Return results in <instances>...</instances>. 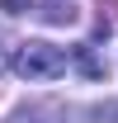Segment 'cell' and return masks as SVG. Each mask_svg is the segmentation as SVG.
Listing matches in <instances>:
<instances>
[{"label": "cell", "mask_w": 118, "mask_h": 123, "mask_svg": "<svg viewBox=\"0 0 118 123\" xmlns=\"http://www.w3.org/2000/svg\"><path fill=\"white\" fill-rule=\"evenodd\" d=\"M43 19H52V24H71L76 10H71V0H66V5H43Z\"/></svg>", "instance_id": "7a4b0ae2"}, {"label": "cell", "mask_w": 118, "mask_h": 123, "mask_svg": "<svg viewBox=\"0 0 118 123\" xmlns=\"http://www.w3.org/2000/svg\"><path fill=\"white\" fill-rule=\"evenodd\" d=\"M0 10H5V14H24V10H33L29 0H0Z\"/></svg>", "instance_id": "3957f363"}, {"label": "cell", "mask_w": 118, "mask_h": 123, "mask_svg": "<svg viewBox=\"0 0 118 123\" xmlns=\"http://www.w3.org/2000/svg\"><path fill=\"white\" fill-rule=\"evenodd\" d=\"M14 71H19L24 80H57L61 71H66V52L52 47V43H19Z\"/></svg>", "instance_id": "6da1fadb"}]
</instances>
